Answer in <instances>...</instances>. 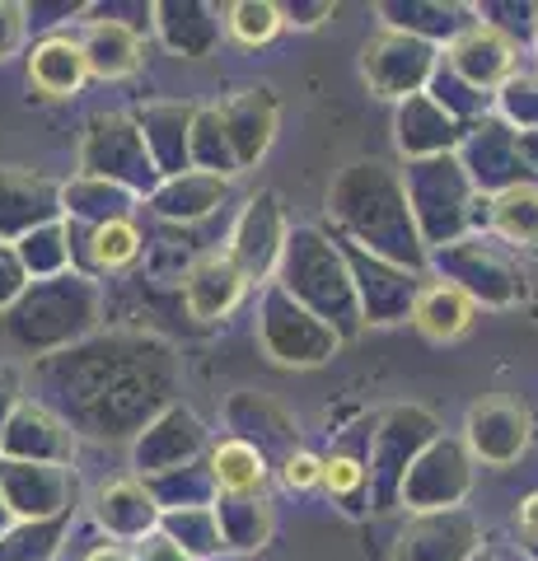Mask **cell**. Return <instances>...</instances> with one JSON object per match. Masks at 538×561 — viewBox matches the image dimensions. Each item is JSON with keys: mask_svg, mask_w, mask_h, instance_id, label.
<instances>
[{"mask_svg": "<svg viewBox=\"0 0 538 561\" xmlns=\"http://www.w3.org/2000/svg\"><path fill=\"white\" fill-rule=\"evenodd\" d=\"M183 295L197 319H220V313H230L239 305V295H244V267L220 253L202 257L183 280Z\"/></svg>", "mask_w": 538, "mask_h": 561, "instance_id": "1", "label": "cell"}, {"mask_svg": "<svg viewBox=\"0 0 538 561\" xmlns=\"http://www.w3.org/2000/svg\"><path fill=\"white\" fill-rule=\"evenodd\" d=\"M286 486L290 491H309V486H319L323 482V459H314V454H305V449H295L290 459H286Z\"/></svg>", "mask_w": 538, "mask_h": 561, "instance_id": "11", "label": "cell"}, {"mask_svg": "<svg viewBox=\"0 0 538 561\" xmlns=\"http://www.w3.org/2000/svg\"><path fill=\"white\" fill-rule=\"evenodd\" d=\"M459 66L468 70V76H478V80H492V76H506L511 70V43L501 38V33L492 28H478V33H468V38L459 43Z\"/></svg>", "mask_w": 538, "mask_h": 561, "instance_id": "6", "label": "cell"}, {"mask_svg": "<svg viewBox=\"0 0 538 561\" xmlns=\"http://www.w3.org/2000/svg\"><path fill=\"white\" fill-rule=\"evenodd\" d=\"M84 561H131L123 548H113V542H108V548H94L90 557H84Z\"/></svg>", "mask_w": 538, "mask_h": 561, "instance_id": "13", "label": "cell"}, {"mask_svg": "<svg viewBox=\"0 0 538 561\" xmlns=\"http://www.w3.org/2000/svg\"><path fill=\"white\" fill-rule=\"evenodd\" d=\"M80 51H84V70L99 76V80H123V76H131V70L141 66V43H136V28L117 24V20L94 24L90 33H84Z\"/></svg>", "mask_w": 538, "mask_h": 561, "instance_id": "4", "label": "cell"}, {"mask_svg": "<svg viewBox=\"0 0 538 561\" xmlns=\"http://www.w3.org/2000/svg\"><path fill=\"white\" fill-rule=\"evenodd\" d=\"M211 472H216V482L230 491V496H249V491H257L263 478H267L263 454H257L253 445H244V440H225L211 454Z\"/></svg>", "mask_w": 538, "mask_h": 561, "instance_id": "5", "label": "cell"}, {"mask_svg": "<svg viewBox=\"0 0 538 561\" xmlns=\"http://www.w3.org/2000/svg\"><path fill=\"white\" fill-rule=\"evenodd\" d=\"M360 482H366V468L356 459H346V454H333V459L323 463V486L337 491V496H352V491H360Z\"/></svg>", "mask_w": 538, "mask_h": 561, "instance_id": "10", "label": "cell"}, {"mask_svg": "<svg viewBox=\"0 0 538 561\" xmlns=\"http://www.w3.org/2000/svg\"><path fill=\"white\" fill-rule=\"evenodd\" d=\"M136 253H141V234L131 230V220H108L94 234V262H99V267H108V272L131 267Z\"/></svg>", "mask_w": 538, "mask_h": 561, "instance_id": "9", "label": "cell"}, {"mask_svg": "<svg viewBox=\"0 0 538 561\" xmlns=\"http://www.w3.org/2000/svg\"><path fill=\"white\" fill-rule=\"evenodd\" d=\"M519 534L538 542V496H529L525 505H519Z\"/></svg>", "mask_w": 538, "mask_h": 561, "instance_id": "12", "label": "cell"}, {"mask_svg": "<svg viewBox=\"0 0 538 561\" xmlns=\"http://www.w3.org/2000/svg\"><path fill=\"white\" fill-rule=\"evenodd\" d=\"M230 33L244 47H257L276 38V28H282V5H272V0H239V5H230Z\"/></svg>", "mask_w": 538, "mask_h": 561, "instance_id": "8", "label": "cell"}, {"mask_svg": "<svg viewBox=\"0 0 538 561\" xmlns=\"http://www.w3.org/2000/svg\"><path fill=\"white\" fill-rule=\"evenodd\" d=\"M84 76H90V70H84V51H80L76 38H43L38 47H33V57H28L33 90H43L47 99L76 94Z\"/></svg>", "mask_w": 538, "mask_h": 561, "instance_id": "3", "label": "cell"}, {"mask_svg": "<svg viewBox=\"0 0 538 561\" xmlns=\"http://www.w3.org/2000/svg\"><path fill=\"white\" fill-rule=\"evenodd\" d=\"M496 230L515 243H538V187H511L496 202Z\"/></svg>", "mask_w": 538, "mask_h": 561, "instance_id": "7", "label": "cell"}, {"mask_svg": "<svg viewBox=\"0 0 538 561\" xmlns=\"http://www.w3.org/2000/svg\"><path fill=\"white\" fill-rule=\"evenodd\" d=\"M412 323L426 332L431 342H455L473 323V300L468 290L455 286V280H440V286H426L412 305Z\"/></svg>", "mask_w": 538, "mask_h": 561, "instance_id": "2", "label": "cell"}]
</instances>
